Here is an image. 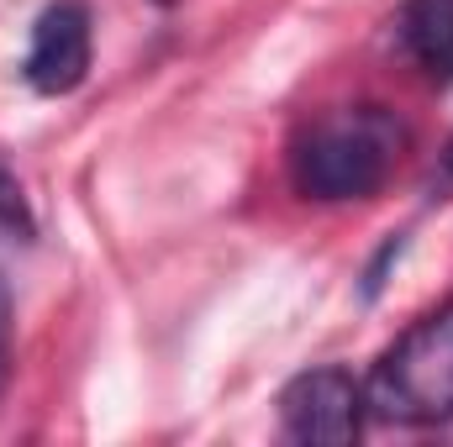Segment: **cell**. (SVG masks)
<instances>
[{"label":"cell","instance_id":"cell-2","mask_svg":"<svg viewBox=\"0 0 453 447\" xmlns=\"http://www.w3.org/2000/svg\"><path fill=\"white\" fill-rule=\"evenodd\" d=\"M369 411L401 427H438L453 416V295L417 316L385 347L369 384Z\"/></svg>","mask_w":453,"mask_h":447},{"label":"cell","instance_id":"cell-6","mask_svg":"<svg viewBox=\"0 0 453 447\" xmlns=\"http://www.w3.org/2000/svg\"><path fill=\"white\" fill-rule=\"evenodd\" d=\"M5 379H11V290L0 279V390H5Z\"/></svg>","mask_w":453,"mask_h":447},{"label":"cell","instance_id":"cell-7","mask_svg":"<svg viewBox=\"0 0 453 447\" xmlns=\"http://www.w3.org/2000/svg\"><path fill=\"white\" fill-rule=\"evenodd\" d=\"M443 163H449V174H453V142H449V153H443Z\"/></svg>","mask_w":453,"mask_h":447},{"label":"cell","instance_id":"cell-5","mask_svg":"<svg viewBox=\"0 0 453 447\" xmlns=\"http://www.w3.org/2000/svg\"><path fill=\"white\" fill-rule=\"evenodd\" d=\"M401 42L427 74H453V0H406Z\"/></svg>","mask_w":453,"mask_h":447},{"label":"cell","instance_id":"cell-1","mask_svg":"<svg viewBox=\"0 0 453 447\" xmlns=\"http://www.w3.org/2000/svg\"><path fill=\"white\" fill-rule=\"evenodd\" d=\"M406 153V126L385 106H342L317 116L290 148V179L311 201L374 195Z\"/></svg>","mask_w":453,"mask_h":447},{"label":"cell","instance_id":"cell-4","mask_svg":"<svg viewBox=\"0 0 453 447\" xmlns=\"http://www.w3.org/2000/svg\"><path fill=\"white\" fill-rule=\"evenodd\" d=\"M21 74L37 95H69L90 74V5L85 0H53L27 42Z\"/></svg>","mask_w":453,"mask_h":447},{"label":"cell","instance_id":"cell-3","mask_svg":"<svg viewBox=\"0 0 453 447\" xmlns=\"http://www.w3.org/2000/svg\"><path fill=\"white\" fill-rule=\"evenodd\" d=\"M369 395L348 368H311L280 395V421L296 443H353L364 432Z\"/></svg>","mask_w":453,"mask_h":447}]
</instances>
